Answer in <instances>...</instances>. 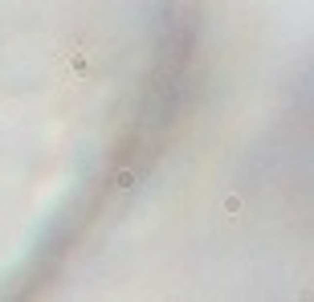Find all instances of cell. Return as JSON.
Instances as JSON below:
<instances>
[{
    "instance_id": "6da1fadb",
    "label": "cell",
    "mask_w": 314,
    "mask_h": 302,
    "mask_svg": "<svg viewBox=\"0 0 314 302\" xmlns=\"http://www.w3.org/2000/svg\"><path fill=\"white\" fill-rule=\"evenodd\" d=\"M225 213H241V196H225Z\"/></svg>"
}]
</instances>
